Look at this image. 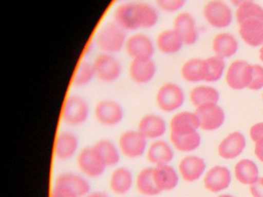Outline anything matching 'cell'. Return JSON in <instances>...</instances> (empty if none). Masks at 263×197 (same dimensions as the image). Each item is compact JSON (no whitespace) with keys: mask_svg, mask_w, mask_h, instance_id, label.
I'll list each match as a JSON object with an SVG mask.
<instances>
[{"mask_svg":"<svg viewBox=\"0 0 263 197\" xmlns=\"http://www.w3.org/2000/svg\"><path fill=\"white\" fill-rule=\"evenodd\" d=\"M157 66L153 58L132 60L129 64L128 74L134 83L147 84L155 78Z\"/></svg>","mask_w":263,"mask_h":197,"instance_id":"13","label":"cell"},{"mask_svg":"<svg viewBox=\"0 0 263 197\" xmlns=\"http://www.w3.org/2000/svg\"><path fill=\"white\" fill-rule=\"evenodd\" d=\"M184 102V91L176 83H164L157 92V105L163 112H175L182 106Z\"/></svg>","mask_w":263,"mask_h":197,"instance_id":"7","label":"cell"},{"mask_svg":"<svg viewBox=\"0 0 263 197\" xmlns=\"http://www.w3.org/2000/svg\"><path fill=\"white\" fill-rule=\"evenodd\" d=\"M235 174L237 180L243 184L252 185L258 180L257 165L248 159L240 160L235 165Z\"/></svg>","mask_w":263,"mask_h":197,"instance_id":"30","label":"cell"},{"mask_svg":"<svg viewBox=\"0 0 263 197\" xmlns=\"http://www.w3.org/2000/svg\"><path fill=\"white\" fill-rule=\"evenodd\" d=\"M84 197H110L108 194L106 192H102V191H93V192H90Z\"/></svg>","mask_w":263,"mask_h":197,"instance_id":"43","label":"cell"},{"mask_svg":"<svg viewBox=\"0 0 263 197\" xmlns=\"http://www.w3.org/2000/svg\"><path fill=\"white\" fill-rule=\"evenodd\" d=\"M250 191L253 197H263V177L251 185Z\"/></svg>","mask_w":263,"mask_h":197,"instance_id":"40","label":"cell"},{"mask_svg":"<svg viewBox=\"0 0 263 197\" xmlns=\"http://www.w3.org/2000/svg\"><path fill=\"white\" fill-rule=\"evenodd\" d=\"M159 21V11L151 3L130 1L118 3L113 11V22L125 32L152 29Z\"/></svg>","mask_w":263,"mask_h":197,"instance_id":"1","label":"cell"},{"mask_svg":"<svg viewBox=\"0 0 263 197\" xmlns=\"http://www.w3.org/2000/svg\"><path fill=\"white\" fill-rule=\"evenodd\" d=\"M251 139L254 142L263 137V123H256L250 129Z\"/></svg>","mask_w":263,"mask_h":197,"instance_id":"41","label":"cell"},{"mask_svg":"<svg viewBox=\"0 0 263 197\" xmlns=\"http://www.w3.org/2000/svg\"><path fill=\"white\" fill-rule=\"evenodd\" d=\"M219 98V92L212 86H198L191 91V101L196 107L206 103H217Z\"/></svg>","mask_w":263,"mask_h":197,"instance_id":"31","label":"cell"},{"mask_svg":"<svg viewBox=\"0 0 263 197\" xmlns=\"http://www.w3.org/2000/svg\"><path fill=\"white\" fill-rule=\"evenodd\" d=\"M173 29L181 37L184 45L196 43L198 38L196 22L192 14L187 12H180L174 20Z\"/></svg>","mask_w":263,"mask_h":197,"instance_id":"14","label":"cell"},{"mask_svg":"<svg viewBox=\"0 0 263 197\" xmlns=\"http://www.w3.org/2000/svg\"><path fill=\"white\" fill-rule=\"evenodd\" d=\"M263 87V66L252 64V80L248 89L259 90Z\"/></svg>","mask_w":263,"mask_h":197,"instance_id":"38","label":"cell"},{"mask_svg":"<svg viewBox=\"0 0 263 197\" xmlns=\"http://www.w3.org/2000/svg\"><path fill=\"white\" fill-rule=\"evenodd\" d=\"M54 185L67 188L79 197L86 196L90 192V184L88 180L83 175L73 172L60 174L55 180Z\"/></svg>","mask_w":263,"mask_h":197,"instance_id":"19","label":"cell"},{"mask_svg":"<svg viewBox=\"0 0 263 197\" xmlns=\"http://www.w3.org/2000/svg\"><path fill=\"white\" fill-rule=\"evenodd\" d=\"M134 176L132 171L126 167L116 168L110 175L109 186L116 195H125L132 189Z\"/></svg>","mask_w":263,"mask_h":197,"instance_id":"24","label":"cell"},{"mask_svg":"<svg viewBox=\"0 0 263 197\" xmlns=\"http://www.w3.org/2000/svg\"><path fill=\"white\" fill-rule=\"evenodd\" d=\"M173 158V150L170 145L164 140H156L147 148V160L155 166L168 164Z\"/></svg>","mask_w":263,"mask_h":197,"instance_id":"25","label":"cell"},{"mask_svg":"<svg viewBox=\"0 0 263 197\" xmlns=\"http://www.w3.org/2000/svg\"><path fill=\"white\" fill-rule=\"evenodd\" d=\"M124 50L132 60L153 58L156 46L150 35L139 31L127 35Z\"/></svg>","mask_w":263,"mask_h":197,"instance_id":"3","label":"cell"},{"mask_svg":"<svg viewBox=\"0 0 263 197\" xmlns=\"http://www.w3.org/2000/svg\"><path fill=\"white\" fill-rule=\"evenodd\" d=\"M92 63L96 78L103 83H115L121 76L122 66L115 55L100 52Z\"/></svg>","mask_w":263,"mask_h":197,"instance_id":"5","label":"cell"},{"mask_svg":"<svg viewBox=\"0 0 263 197\" xmlns=\"http://www.w3.org/2000/svg\"><path fill=\"white\" fill-rule=\"evenodd\" d=\"M259 58L261 62L263 63V44L260 46L259 49Z\"/></svg>","mask_w":263,"mask_h":197,"instance_id":"45","label":"cell"},{"mask_svg":"<svg viewBox=\"0 0 263 197\" xmlns=\"http://www.w3.org/2000/svg\"><path fill=\"white\" fill-rule=\"evenodd\" d=\"M195 113L199 120L200 127L204 130L218 129L226 119L224 111L217 103H206L198 106Z\"/></svg>","mask_w":263,"mask_h":197,"instance_id":"12","label":"cell"},{"mask_svg":"<svg viewBox=\"0 0 263 197\" xmlns=\"http://www.w3.org/2000/svg\"><path fill=\"white\" fill-rule=\"evenodd\" d=\"M235 18L238 24L249 19H260L263 21V7L254 1L245 3L237 8Z\"/></svg>","mask_w":263,"mask_h":197,"instance_id":"36","label":"cell"},{"mask_svg":"<svg viewBox=\"0 0 263 197\" xmlns=\"http://www.w3.org/2000/svg\"><path fill=\"white\" fill-rule=\"evenodd\" d=\"M255 154L257 158L263 163V137L255 142Z\"/></svg>","mask_w":263,"mask_h":197,"instance_id":"42","label":"cell"},{"mask_svg":"<svg viewBox=\"0 0 263 197\" xmlns=\"http://www.w3.org/2000/svg\"><path fill=\"white\" fill-rule=\"evenodd\" d=\"M184 45V42L173 28L160 32L155 41L156 49L165 55L177 53L182 49Z\"/></svg>","mask_w":263,"mask_h":197,"instance_id":"21","label":"cell"},{"mask_svg":"<svg viewBox=\"0 0 263 197\" xmlns=\"http://www.w3.org/2000/svg\"><path fill=\"white\" fill-rule=\"evenodd\" d=\"M218 197H234V196H232V195H221Z\"/></svg>","mask_w":263,"mask_h":197,"instance_id":"47","label":"cell"},{"mask_svg":"<svg viewBox=\"0 0 263 197\" xmlns=\"http://www.w3.org/2000/svg\"><path fill=\"white\" fill-rule=\"evenodd\" d=\"M229 1L233 6H236L238 8L241 6V5L245 4V3L253 2L254 0H229Z\"/></svg>","mask_w":263,"mask_h":197,"instance_id":"44","label":"cell"},{"mask_svg":"<svg viewBox=\"0 0 263 197\" xmlns=\"http://www.w3.org/2000/svg\"><path fill=\"white\" fill-rule=\"evenodd\" d=\"M138 130L147 140H158L167 130L165 120L157 114H146L138 123Z\"/></svg>","mask_w":263,"mask_h":197,"instance_id":"15","label":"cell"},{"mask_svg":"<svg viewBox=\"0 0 263 197\" xmlns=\"http://www.w3.org/2000/svg\"><path fill=\"white\" fill-rule=\"evenodd\" d=\"M93 112L97 121L105 126H116L124 117V108L118 102L110 98L98 102Z\"/></svg>","mask_w":263,"mask_h":197,"instance_id":"10","label":"cell"},{"mask_svg":"<svg viewBox=\"0 0 263 197\" xmlns=\"http://www.w3.org/2000/svg\"><path fill=\"white\" fill-rule=\"evenodd\" d=\"M51 197H79L74 192L64 186L54 185Z\"/></svg>","mask_w":263,"mask_h":197,"instance_id":"39","label":"cell"},{"mask_svg":"<svg viewBox=\"0 0 263 197\" xmlns=\"http://www.w3.org/2000/svg\"><path fill=\"white\" fill-rule=\"evenodd\" d=\"M183 78L190 83L205 80V58H193L187 60L181 66Z\"/></svg>","mask_w":263,"mask_h":197,"instance_id":"28","label":"cell"},{"mask_svg":"<svg viewBox=\"0 0 263 197\" xmlns=\"http://www.w3.org/2000/svg\"><path fill=\"white\" fill-rule=\"evenodd\" d=\"M212 50L215 55L223 60L231 58L238 52V40L232 33L221 32L213 38Z\"/></svg>","mask_w":263,"mask_h":197,"instance_id":"20","label":"cell"},{"mask_svg":"<svg viewBox=\"0 0 263 197\" xmlns=\"http://www.w3.org/2000/svg\"><path fill=\"white\" fill-rule=\"evenodd\" d=\"M198 127H200V123L198 116L189 111L175 114L171 120V133L176 135L192 133Z\"/></svg>","mask_w":263,"mask_h":197,"instance_id":"17","label":"cell"},{"mask_svg":"<svg viewBox=\"0 0 263 197\" xmlns=\"http://www.w3.org/2000/svg\"><path fill=\"white\" fill-rule=\"evenodd\" d=\"M118 3H126V2L133 1V0H116Z\"/></svg>","mask_w":263,"mask_h":197,"instance_id":"46","label":"cell"},{"mask_svg":"<svg viewBox=\"0 0 263 197\" xmlns=\"http://www.w3.org/2000/svg\"><path fill=\"white\" fill-rule=\"evenodd\" d=\"M127 38V32L113 21L107 22L97 31L93 44L100 52L116 55L124 49Z\"/></svg>","mask_w":263,"mask_h":197,"instance_id":"2","label":"cell"},{"mask_svg":"<svg viewBox=\"0 0 263 197\" xmlns=\"http://www.w3.org/2000/svg\"><path fill=\"white\" fill-rule=\"evenodd\" d=\"M120 151L124 156L136 159L142 156L147 149V139L138 130L129 129L121 133L118 140Z\"/></svg>","mask_w":263,"mask_h":197,"instance_id":"9","label":"cell"},{"mask_svg":"<svg viewBox=\"0 0 263 197\" xmlns=\"http://www.w3.org/2000/svg\"><path fill=\"white\" fill-rule=\"evenodd\" d=\"M136 188L143 196H155L161 193L154 178V168L146 167L138 172L136 178Z\"/></svg>","mask_w":263,"mask_h":197,"instance_id":"29","label":"cell"},{"mask_svg":"<svg viewBox=\"0 0 263 197\" xmlns=\"http://www.w3.org/2000/svg\"><path fill=\"white\" fill-rule=\"evenodd\" d=\"M141 197H142V196H141ZM143 197H146V196H143Z\"/></svg>","mask_w":263,"mask_h":197,"instance_id":"48","label":"cell"},{"mask_svg":"<svg viewBox=\"0 0 263 197\" xmlns=\"http://www.w3.org/2000/svg\"><path fill=\"white\" fill-rule=\"evenodd\" d=\"M154 178L161 192L175 189L178 183V175L172 166L160 165L154 167Z\"/></svg>","mask_w":263,"mask_h":197,"instance_id":"27","label":"cell"},{"mask_svg":"<svg viewBox=\"0 0 263 197\" xmlns=\"http://www.w3.org/2000/svg\"><path fill=\"white\" fill-rule=\"evenodd\" d=\"M262 97H263V95H262Z\"/></svg>","mask_w":263,"mask_h":197,"instance_id":"49","label":"cell"},{"mask_svg":"<svg viewBox=\"0 0 263 197\" xmlns=\"http://www.w3.org/2000/svg\"><path fill=\"white\" fill-rule=\"evenodd\" d=\"M77 163L84 175L93 179L101 176L107 167L93 146L84 148L78 154Z\"/></svg>","mask_w":263,"mask_h":197,"instance_id":"8","label":"cell"},{"mask_svg":"<svg viewBox=\"0 0 263 197\" xmlns=\"http://www.w3.org/2000/svg\"><path fill=\"white\" fill-rule=\"evenodd\" d=\"M93 147L98 151L107 166H115L119 163L121 151L113 142L108 140H101Z\"/></svg>","mask_w":263,"mask_h":197,"instance_id":"32","label":"cell"},{"mask_svg":"<svg viewBox=\"0 0 263 197\" xmlns=\"http://www.w3.org/2000/svg\"><path fill=\"white\" fill-rule=\"evenodd\" d=\"M186 3L187 0H155V6L166 13H175L181 10Z\"/></svg>","mask_w":263,"mask_h":197,"instance_id":"37","label":"cell"},{"mask_svg":"<svg viewBox=\"0 0 263 197\" xmlns=\"http://www.w3.org/2000/svg\"><path fill=\"white\" fill-rule=\"evenodd\" d=\"M170 139L175 149L181 152H191L195 150L201 143V136L197 131L184 135L171 133Z\"/></svg>","mask_w":263,"mask_h":197,"instance_id":"34","label":"cell"},{"mask_svg":"<svg viewBox=\"0 0 263 197\" xmlns=\"http://www.w3.org/2000/svg\"><path fill=\"white\" fill-rule=\"evenodd\" d=\"M61 115L63 120L67 124L80 126L88 119L90 106L87 100L81 95H69L63 106Z\"/></svg>","mask_w":263,"mask_h":197,"instance_id":"4","label":"cell"},{"mask_svg":"<svg viewBox=\"0 0 263 197\" xmlns=\"http://www.w3.org/2000/svg\"><path fill=\"white\" fill-rule=\"evenodd\" d=\"M205 167L204 160L195 155H190L183 159L178 166L181 176L187 182L198 180L204 172Z\"/></svg>","mask_w":263,"mask_h":197,"instance_id":"26","label":"cell"},{"mask_svg":"<svg viewBox=\"0 0 263 197\" xmlns=\"http://www.w3.org/2000/svg\"><path fill=\"white\" fill-rule=\"evenodd\" d=\"M204 182L206 189L211 192L227 189L231 183L230 171L224 166H215L206 173Z\"/></svg>","mask_w":263,"mask_h":197,"instance_id":"22","label":"cell"},{"mask_svg":"<svg viewBox=\"0 0 263 197\" xmlns=\"http://www.w3.org/2000/svg\"><path fill=\"white\" fill-rule=\"evenodd\" d=\"M246 147V139L239 132L229 134L218 146V154L226 160L238 156Z\"/></svg>","mask_w":263,"mask_h":197,"instance_id":"23","label":"cell"},{"mask_svg":"<svg viewBox=\"0 0 263 197\" xmlns=\"http://www.w3.org/2000/svg\"><path fill=\"white\" fill-rule=\"evenodd\" d=\"M79 147V140L73 132H61L58 135L54 145L55 156L62 161L71 159L76 154Z\"/></svg>","mask_w":263,"mask_h":197,"instance_id":"16","label":"cell"},{"mask_svg":"<svg viewBox=\"0 0 263 197\" xmlns=\"http://www.w3.org/2000/svg\"><path fill=\"white\" fill-rule=\"evenodd\" d=\"M95 78H96V72L93 63L84 60L80 62L77 66L72 78V83L75 87H84L90 84Z\"/></svg>","mask_w":263,"mask_h":197,"instance_id":"33","label":"cell"},{"mask_svg":"<svg viewBox=\"0 0 263 197\" xmlns=\"http://www.w3.org/2000/svg\"><path fill=\"white\" fill-rule=\"evenodd\" d=\"M226 69L224 60L212 55L205 58V80L208 83H215L222 77Z\"/></svg>","mask_w":263,"mask_h":197,"instance_id":"35","label":"cell"},{"mask_svg":"<svg viewBox=\"0 0 263 197\" xmlns=\"http://www.w3.org/2000/svg\"><path fill=\"white\" fill-rule=\"evenodd\" d=\"M252 64L245 60L231 63L226 72V83L231 89L241 90L249 87L252 80Z\"/></svg>","mask_w":263,"mask_h":197,"instance_id":"11","label":"cell"},{"mask_svg":"<svg viewBox=\"0 0 263 197\" xmlns=\"http://www.w3.org/2000/svg\"><path fill=\"white\" fill-rule=\"evenodd\" d=\"M238 26L240 36L248 46L258 47L263 44L262 20H246Z\"/></svg>","mask_w":263,"mask_h":197,"instance_id":"18","label":"cell"},{"mask_svg":"<svg viewBox=\"0 0 263 197\" xmlns=\"http://www.w3.org/2000/svg\"><path fill=\"white\" fill-rule=\"evenodd\" d=\"M203 15L209 25L215 29H226L232 24V9L222 0H211L204 6Z\"/></svg>","mask_w":263,"mask_h":197,"instance_id":"6","label":"cell"}]
</instances>
